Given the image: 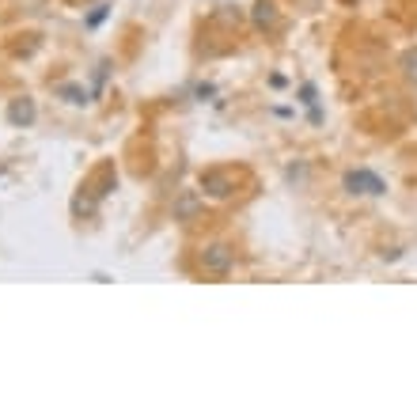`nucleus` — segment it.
<instances>
[{"label":"nucleus","instance_id":"obj_1","mask_svg":"<svg viewBox=\"0 0 417 417\" xmlns=\"http://www.w3.org/2000/svg\"><path fill=\"white\" fill-rule=\"evenodd\" d=\"M197 266H202L205 277H228L231 266H236V251L228 243H205L197 251Z\"/></svg>","mask_w":417,"mask_h":417},{"label":"nucleus","instance_id":"obj_2","mask_svg":"<svg viewBox=\"0 0 417 417\" xmlns=\"http://www.w3.org/2000/svg\"><path fill=\"white\" fill-rule=\"evenodd\" d=\"M346 190L349 194H368V197H380V194H387V182L380 179V175H372V171H349L346 175Z\"/></svg>","mask_w":417,"mask_h":417},{"label":"nucleus","instance_id":"obj_3","mask_svg":"<svg viewBox=\"0 0 417 417\" xmlns=\"http://www.w3.org/2000/svg\"><path fill=\"white\" fill-rule=\"evenodd\" d=\"M202 190H205L208 197H231V194H236V175L220 171V167L202 171Z\"/></svg>","mask_w":417,"mask_h":417},{"label":"nucleus","instance_id":"obj_4","mask_svg":"<svg viewBox=\"0 0 417 417\" xmlns=\"http://www.w3.org/2000/svg\"><path fill=\"white\" fill-rule=\"evenodd\" d=\"M254 27L258 30H274L277 27V4L274 0H254Z\"/></svg>","mask_w":417,"mask_h":417},{"label":"nucleus","instance_id":"obj_5","mask_svg":"<svg viewBox=\"0 0 417 417\" xmlns=\"http://www.w3.org/2000/svg\"><path fill=\"white\" fill-rule=\"evenodd\" d=\"M197 213H202V202H197V194H182L179 202H175V220L190 224Z\"/></svg>","mask_w":417,"mask_h":417},{"label":"nucleus","instance_id":"obj_6","mask_svg":"<svg viewBox=\"0 0 417 417\" xmlns=\"http://www.w3.org/2000/svg\"><path fill=\"white\" fill-rule=\"evenodd\" d=\"M8 118H12L15 125H19V122L27 125L30 118H35V103H30V99H15L12 107H8Z\"/></svg>","mask_w":417,"mask_h":417},{"label":"nucleus","instance_id":"obj_7","mask_svg":"<svg viewBox=\"0 0 417 417\" xmlns=\"http://www.w3.org/2000/svg\"><path fill=\"white\" fill-rule=\"evenodd\" d=\"M402 65H406V76H410V80H417V50H410V53H406V57H402Z\"/></svg>","mask_w":417,"mask_h":417}]
</instances>
